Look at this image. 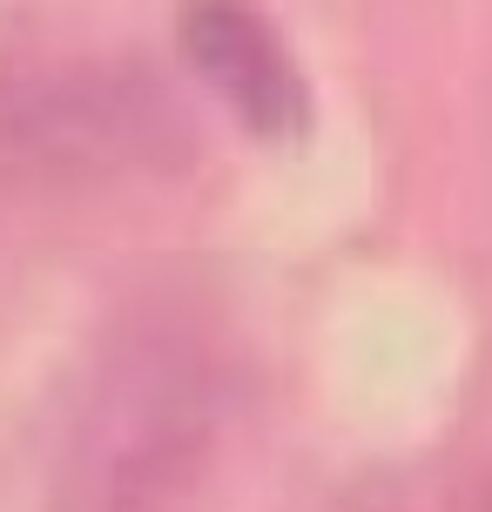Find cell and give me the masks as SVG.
<instances>
[{
    "instance_id": "6da1fadb",
    "label": "cell",
    "mask_w": 492,
    "mask_h": 512,
    "mask_svg": "<svg viewBox=\"0 0 492 512\" xmlns=\"http://www.w3.org/2000/svg\"><path fill=\"white\" fill-rule=\"evenodd\" d=\"M236 358L189 310H135L95 344L54 512H203L236 432Z\"/></svg>"
},
{
    "instance_id": "7a4b0ae2",
    "label": "cell",
    "mask_w": 492,
    "mask_h": 512,
    "mask_svg": "<svg viewBox=\"0 0 492 512\" xmlns=\"http://www.w3.org/2000/svg\"><path fill=\"white\" fill-rule=\"evenodd\" d=\"M189 108L135 61H81L0 88V162L27 176H122L176 169Z\"/></svg>"
},
{
    "instance_id": "3957f363",
    "label": "cell",
    "mask_w": 492,
    "mask_h": 512,
    "mask_svg": "<svg viewBox=\"0 0 492 512\" xmlns=\"http://www.w3.org/2000/svg\"><path fill=\"white\" fill-rule=\"evenodd\" d=\"M182 61L230 102V115L263 142H297L311 128V88L284 34L250 0H189L182 7Z\"/></svg>"
}]
</instances>
